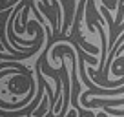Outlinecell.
<instances>
[{
	"label": "cell",
	"instance_id": "obj_1",
	"mask_svg": "<svg viewBox=\"0 0 124 117\" xmlns=\"http://www.w3.org/2000/svg\"><path fill=\"white\" fill-rule=\"evenodd\" d=\"M101 104H106V106H119V104H124V97L122 99H93V101H86L84 106L86 108H95V106H101Z\"/></svg>",
	"mask_w": 124,
	"mask_h": 117
}]
</instances>
